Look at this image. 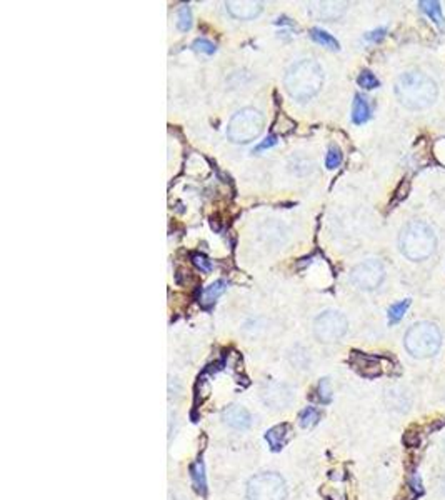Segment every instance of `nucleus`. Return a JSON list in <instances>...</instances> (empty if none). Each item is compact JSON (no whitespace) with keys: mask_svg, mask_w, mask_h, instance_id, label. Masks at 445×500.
Masks as SVG:
<instances>
[{"mask_svg":"<svg viewBox=\"0 0 445 500\" xmlns=\"http://www.w3.org/2000/svg\"><path fill=\"white\" fill-rule=\"evenodd\" d=\"M405 348L414 357L427 359L435 355L442 346V334L439 327L430 322H419L405 334Z\"/></svg>","mask_w":445,"mask_h":500,"instance_id":"obj_4","label":"nucleus"},{"mask_svg":"<svg viewBox=\"0 0 445 500\" xmlns=\"http://www.w3.org/2000/svg\"><path fill=\"white\" fill-rule=\"evenodd\" d=\"M224 420L234 428H247V427H250V422H252L249 412L243 409V407H238V405L229 407V409L224 412Z\"/></svg>","mask_w":445,"mask_h":500,"instance_id":"obj_11","label":"nucleus"},{"mask_svg":"<svg viewBox=\"0 0 445 500\" xmlns=\"http://www.w3.org/2000/svg\"><path fill=\"white\" fill-rule=\"evenodd\" d=\"M340 162H342V152H340L337 147H330L325 159V166L329 167V169H335V167L340 166Z\"/></svg>","mask_w":445,"mask_h":500,"instance_id":"obj_21","label":"nucleus"},{"mask_svg":"<svg viewBox=\"0 0 445 500\" xmlns=\"http://www.w3.org/2000/svg\"><path fill=\"white\" fill-rule=\"evenodd\" d=\"M287 487L284 478L277 474H259L252 477L247 485L249 500H285Z\"/></svg>","mask_w":445,"mask_h":500,"instance_id":"obj_6","label":"nucleus"},{"mask_svg":"<svg viewBox=\"0 0 445 500\" xmlns=\"http://www.w3.org/2000/svg\"><path fill=\"white\" fill-rule=\"evenodd\" d=\"M287 437H289L287 426H277L274 428H270V430L266 434L267 442L270 444V447L274 449V451H280V449L284 447L285 442H287Z\"/></svg>","mask_w":445,"mask_h":500,"instance_id":"obj_13","label":"nucleus"},{"mask_svg":"<svg viewBox=\"0 0 445 500\" xmlns=\"http://www.w3.org/2000/svg\"><path fill=\"white\" fill-rule=\"evenodd\" d=\"M192 262H194L195 267L200 268L202 272H211L212 271V262L207 257H205V255L194 254V255H192Z\"/></svg>","mask_w":445,"mask_h":500,"instance_id":"obj_23","label":"nucleus"},{"mask_svg":"<svg viewBox=\"0 0 445 500\" xmlns=\"http://www.w3.org/2000/svg\"><path fill=\"white\" fill-rule=\"evenodd\" d=\"M444 490H445V481H444Z\"/></svg>","mask_w":445,"mask_h":500,"instance_id":"obj_28","label":"nucleus"},{"mask_svg":"<svg viewBox=\"0 0 445 500\" xmlns=\"http://www.w3.org/2000/svg\"><path fill=\"white\" fill-rule=\"evenodd\" d=\"M398 245H400V252L407 259L414 260V262H422L435 252L437 239H435L430 225H427L426 222L414 220L402 229Z\"/></svg>","mask_w":445,"mask_h":500,"instance_id":"obj_3","label":"nucleus"},{"mask_svg":"<svg viewBox=\"0 0 445 500\" xmlns=\"http://www.w3.org/2000/svg\"><path fill=\"white\" fill-rule=\"evenodd\" d=\"M264 132V115L257 108L245 107L234 113L227 125V137L234 144H249Z\"/></svg>","mask_w":445,"mask_h":500,"instance_id":"obj_5","label":"nucleus"},{"mask_svg":"<svg viewBox=\"0 0 445 500\" xmlns=\"http://www.w3.org/2000/svg\"><path fill=\"white\" fill-rule=\"evenodd\" d=\"M410 307V300H402V302H397V304L390 305L389 309V321L390 323H396L400 321V318H404V315L407 312V309Z\"/></svg>","mask_w":445,"mask_h":500,"instance_id":"obj_17","label":"nucleus"},{"mask_svg":"<svg viewBox=\"0 0 445 500\" xmlns=\"http://www.w3.org/2000/svg\"><path fill=\"white\" fill-rule=\"evenodd\" d=\"M277 144V137L270 136L266 138V142H262V144H259L257 147H255V152H262V150L266 149H270V147H274Z\"/></svg>","mask_w":445,"mask_h":500,"instance_id":"obj_25","label":"nucleus"},{"mask_svg":"<svg viewBox=\"0 0 445 500\" xmlns=\"http://www.w3.org/2000/svg\"><path fill=\"white\" fill-rule=\"evenodd\" d=\"M385 277V271L382 262L379 260H365V262L359 264L350 274V280L355 287L362 289V291H373L382 284Z\"/></svg>","mask_w":445,"mask_h":500,"instance_id":"obj_8","label":"nucleus"},{"mask_svg":"<svg viewBox=\"0 0 445 500\" xmlns=\"http://www.w3.org/2000/svg\"><path fill=\"white\" fill-rule=\"evenodd\" d=\"M264 402L270 405L272 409H284L292 402V392L285 385L268 384L262 392Z\"/></svg>","mask_w":445,"mask_h":500,"instance_id":"obj_9","label":"nucleus"},{"mask_svg":"<svg viewBox=\"0 0 445 500\" xmlns=\"http://www.w3.org/2000/svg\"><path fill=\"white\" fill-rule=\"evenodd\" d=\"M421 7H422V10L426 12V14L429 15L435 24H439V25L444 24L442 7H440L439 2H426V0H423V2H421Z\"/></svg>","mask_w":445,"mask_h":500,"instance_id":"obj_16","label":"nucleus"},{"mask_svg":"<svg viewBox=\"0 0 445 500\" xmlns=\"http://www.w3.org/2000/svg\"><path fill=\"white\" fill-rule=\"evenodd\" d=\"M347 318L337 310H325L314 322V334L324 344L337 342L347 332Z\"/></svg>","mask_w":445,"mask_h":500,"instance_id":"obj_7","label":"nucleus"},{"mask_svg":"<svg viewBox=\"0 0 445 500\" xmlns=\"http://www.w3.org/2000/svg\"><path fill=\"white\" fill-rule=\"evenodd\" d=\"M194 477H195L197 485H200V482H202V484L205 485V482H204V467H202V464H197V465H195V474H194Z\"/></svg>","mask_w":445,"mask_h":500,"instance_id":"obj_26","label":"nucleus"},{"mask_svg":"<svg viewBox=\"0 0 445 500\" xmlns=\"http://www.w3.org/2000/svg\"><path fill=\"white\" fill-rule=\"evenodd\" d=\"M310 37H312L314 42L324 45L327 49H332V50L339 49V42L335 40L330 33L322 31V29H312V31H310Z\"/></svg>","mask_w":445,"mask_h":500,"instance_id":"obj_15","label":"nucleus"},{"mask_svg":"<svg viewBox=\"0 0 445 500\" xmlns=\"http://www.w3.org/2000/svg\"><path fill=\"white\" fill-rule=\"evenodd\" d=\"M192 47H194V50H197V52L207 54V56H212V54L216 52V45L207 39H197Z\"/></svg>","mask_w":445,"mask_h":500,"instance_id":"obj_22","label":"nucleus"},{"mask_svg":"<svg viewBox=\"0 0 445 500\" xmlns=\"http://www.w3.org/2000/svg\"><path fill=\"white\" fill-rule=\"evenodd\" d=\"M318 419H321V414H318L317 409H314V407H307L305 410H302L300 414V426L304 428H310L314 427L316 424L318 422Z\"/></svg>","mask_w":445,"mask_h":500,"instance_id":"obj_18","label":"nucleus"},{"mask_svg":"<svg viewBox=\"0 0 445 500\" xmlns=\"http://www.w3.org/2000/svg\"><path fill=\"white\" fill-rule=\"evenodd\" d=\"M225 289H227L225 280H216V282L209 285V287L202 292V299L205 304H212L213 300L219 299L222 293L225 292Z\"/></svg>","mask_w":445,"mask_h":500,"instance_id":"obj_14","label":"nucleus"},{"mask_svg":"<svg viewBox=\"0 0 445 500\" xmlns=\"http://www.w3.org/2000/svg\"><path fill=\"white\" fill-rule=\"evenodd\" d=\"M284 83L293 99L304 102V100L312 99L321 90L322 83H324V72L316 61L304 58L287 70Z\"/></svg>","mask_w":445,"mask_h":500,"instance_id":"obj_2","label":"nucleus"},{"mask_svg":"<svg viewBox=\"0 0 445 500\" xmlns=\"http://www.w3.org/2000/svg\"><path fill=\"white\" fill-rule=\"evenodd\" d=\"M384 35H385V29H377V31H373V32L369 33L367 39H369V40H373V42H375V40L384 39Z\"/></svg>","mask_w":445,"mask_h":500,"instance_id":"obj_27","label":"nucleus"},{"mask_svg":"<svg viewBox=\"0 0 445 500\" xmlns=\"http://www.w3.org/2000/svg\"><path fill=\"white\" fill-rule=\"evenodd\" d=\"M318 397H321L322 402H330V398H332V390H330V384L329 380L324 379L318 384Z\"/></svg>","mask_w":445,"mask_h":500,"instance_id":"obj_24","label":"nucleus"},{"mask_svg":"<svg viewBox=\"0 0 445 500\" xmlns=\"http://www.w3.org/2000/svg\"><path fill=\"white\" fill-rule=\"evenodd\" d=\"M357 83H359L362 89H375V87H379V81H377V77L373 75L372 72H369V70H364V72H360L359 79H357Z\"/></svg>","mask_w":445,"mask_h":500,"instance_id":"obj_19","label":"nucleus"},{"mask_svg":"<svg viewBox=\"0 0 445 500\" xmlns=\"http://www.w3.org/2000/svg\"><path fill=\"white\" fill-rule=\"evenodd\" d=\"M177 27L180 29V31H184V32L188 31V29L192 27V12H191V8H188L187 6L180 7Z\"/></svg>","mask_w":445,"mask_h":500,"instance_id":"obj_20","label":"nucleus"},{"mask_svg":"<svg viewBox=\"0 0 445 500\" xmlns=\"http://www.w3.org/2000/svg\"><path fill=\"white\" fill-rule=\"evenodd\" d=\"M369 119H371V107H369L367 100L362 95H355L354 105H352V120H354V124L360 125Z\"/></svg>","mask_w":445,"mask_h":500,"instance_id":"obj_12","label":"nucleus"},{"mask_svg":"<svg viewBox=\"0 0 445 500\" xmlns=\"http://www.w3.org/2000/svg\"><path fill=\"white\" fill-rule=\"evenodd\" d=\"M225 7L227 10H229V14L238 20L255 19L264 8L262 2H250V0H242V2H234V0H230V2L225 3Z\"/></svg>","mask_w":445,"mask_h":500,"instance_id":"obj_10","label":"nucleus"},{"mask_svg":"<svg viewBox=\"0 0 445 500\" xmlns=\"http://www.w3.org/2000/svg\"><path fill=\"white\" fill-rule=\"evenodd\" d=\"M439 89L429 75L407 72L396 83V95L404 107L410 111H422L430 107L437 99Z\"/></svg>","mask_w":445,"mask_h":500,"instance_id":"obj_1","label":"nucleus"}]
</instances>
